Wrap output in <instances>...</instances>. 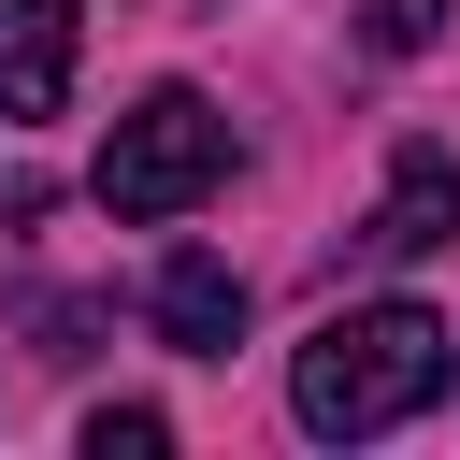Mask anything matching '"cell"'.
Returning <instances> with one entry per match:
<instances>
[{
	"label": "cell",
	"mask_w": 460,
	"mask_h": 460,
	"mask_svg": "<svg viewBox=\"0 0 460 460\" xmlns=\"http://www.w3.org/2000/svg\"><path fill=\"white\" fill-rule=\"evenodd\" d=\"M446 374H460V331H446L431 302H345V316L288 359V417H302L316 446H359V431L431 417Z\"/></svg>",
	"instance_id": "1"
},
{
	"label": "cell",
	"mask_w": 460,
	"mask_h": 460,
	"mask_svg": "<svg viewBox=\"0 0 460 460\" xmlns=\"http://www.w3.org/2000/svg\"><path fill=\"white\" fill-rule=\"evenodd\" d=\"M230 187V115L201 101V86H144L129 115H115V144H101V201L115 216H187V201H216Z\"/></svg>",
	"instance_id": "2"
},
{
	"label": "cell",
	"mask_w": 460,
	"mask_h": 460,
	"mask_svg": "<svg viewBox=\"0 0 460 460\" xmlns=\"http://www.w3.org/2000/svg\"><path fill=\"white\" fill-rule=\"evenodd\" d=\"M72 43H86L72 0H0V115H14V129L72 101Z\"/></svg>",
	"instance_id": "3"
},
{
	"label": "cell",
	"mask_w": 460,
	"mask_h": 460,
	"mask_svg": "<svg viewBox=\"0 0 460 460\" xmlns=\"http://www.w3.org/2000/svg\"><path fill=\"white\" fill-rule=\"evenodd\" d=\"M144 316H158V345H187V359H230V345H244V273L187 244V259H158Z\"/></svg>",
	"instance_id": "4"
},
{
	"label": "cell",
	"mask_w": 460,
	"mask_h": 460,
	"mask_svg": "<svg viewBox=\"0 0 460 460\" xmlns=\"http://www.w3.org/2000/svg\"><path fill=\"white\" fill-rule=\"evenodd\" d=\"M359 244H374V259H431V244H460V158H446V144H402V172H388V201H374Z\"/></svg>",
	"instance_id": "5"
},
{
	"label": "cell",
	"mask_w": 460,
	"mask_h": 460,
	"mask_svg": "<svg viewBox=\"0 0 460 460\" xmlns=\"http://www.w3.org/2000/svg\"><path fill=\"white\" fill-rule=\"evenodd\" d=\"M172 446V417H144V402H101L86 417V460H158Z\"/></svg>",
	"instance_id": "6"
},
{
	"label": "cell",
	"mask_w": 460,
	"mask_h": 460,
	"mask_svg": "<svg viewBox=\"0 0 460 460\" xmlns=\"http://www.w3.org/2000/svg\"><path fill=\"white\" fill-rule=\"evenodd\" d=\"M359 29H374V43H388V58H417V43H446V0H374V14H359Z\"/></svg>",
	"instance_id": "7"
}]
</instances>
